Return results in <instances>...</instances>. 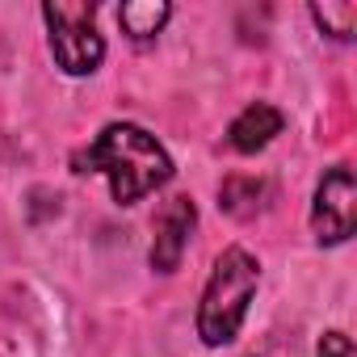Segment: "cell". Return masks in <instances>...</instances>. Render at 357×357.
I'll list each match as a JSON object with an SVG mask.
<instances>
[{"label": "cell", "mask_w": 357, "mask_h": 357, "mask_svg": "<svg viewBox=\"0 0 357 357\" xmlns=\"http://www.w3.org/2000/svg\"><path fill=\"white\" fill-rule=\"evenodd\" d=\"M261 194H265V185L257 181V176H231V181H223V190H219L223 211H231L236 219L257 215V211H261V202H257Z\"/></svg>", "instance_id": "cell-9"}, {"label": "cell", "mask_w": 357, "mask_h": 357, "mask_svg": "<svg viewBox=\"0 0 357 357\" xmlns=\"http://www.w3.org/2000/svg\"><path fill=\"white\" fill-rule=\"evenodd\" d=\"M198 223V211L190 198H168L164 211L155 215V240H151V269L160 273H172L185 257V244H190V231Z\"/></svg>", "instance_id": "cell-5"}, {"label": "cell", "mask_w": 357, "mask_h": 357, "mask_svg": "<svg viewBox=\"0 0 357 357\" xmlns=\"http://www.w3.org/2000/svg\"><path fill=\"white\" fill-rule=\"evenodd\" d=\"M84 168L105 176L118 206H135L139 198H147L160 185H168V176H172L168 151L135 122L105 126L97 135V143L84 151Z\"/></svg>", "instance_id": "cell-1"}, {"label": "cell", "mask_w": 357, "mask_h": 357, "mask_svg": "<svg viewBox=\"0 0 357 357\" xmlns=\"http://www.w3.org/2000/svg\"><path fill=\"white\" fill-rule=\"evenodd\" d=\"M43 17L51 26V55H55V63L68 76L97 72V63L105 55V43H101V34L93 26L97 9L93 5H63V0H55V5H43Z\"/></svg>", "instance_id": "cell-3"}, {"label": "cell", "mask_w": 357, "mask_h": 357, "mask_svg": "<svg viewBox=\"0 0 357 357\" xmlns=\"http://www.w3.org/2000/svg\"><path fill=\"white\" fill-rule=\"evenodd\" d=\"M319 357H353V340L344 332H328L319 340Z\"/></svg>", "instance_id": "cell-10"}, {"label": "cell", "mask_w": 357, "mask_h": 357, "mask_svg": "<svg viewBox=\"0 0 357 357\" xmlns=\"http://www.w3.org/2000/svg\"><path fill=\"white\" fill-rule=\"evenodd\" d=\"M353 223H357V185H353V172L336 164L315 190L311 227L319 244H344L353 236Z\"/></svg>", "instance_id": "cell-4"}, {"label": "cell", "mask_w": 357, "mask_h": 357, "mask_svg": "<svg viewBox=\"0 0 357 357\" xmlns=\"http://www.w3.org/2000/svg\"><path fill=\"white\" fill-rule=\"evenodd\" d=\"M311 17L324 34L349 43L353 30H357V5H349V0H324V5H311Z\"/></svg>", "instance_id": "cell-8"}, {"label": "cell", "mask_w": 357, "mask_h": 357, "mask_svg": "<svg viewBox=\"0 0 357 357\" xmlns=\"http://www.w3.org/2000/svg\"><path fill=\"white\" fill-rule=\"evenodd\" d=\"M168 17H172V9L164 5V0H130V5L118 9V22H122V30H126L135 43L155 38V34L164 30Z\"/></svg>", "instance_id": "cell-7"}, {"label": "cell", "mask_w": 357, "mask_h": 357, "mask_svg": "<svg viewBox=\"0 0 357 357\" xmlns=\"http://www.w3.org/2000/svg\"><path fill=\"white\" fill-rule=\"evenodd\" d=\"M273 135H282V114H278L273 105L257 101V105H248V109L231 122L227 143H231L236 151H261V147L273 143Z\"/></svg>", "instance_id": "cell-6"}, {"label": "cell", "mask_w": 357, "mask_h": 357, "mask_svg": "<svg viewBox=\"0 0 357 357\" xmlns=\"http://www.w3.org/2000/svg\"><path fill=\"white\" fill-rule=\"evenodd\" d=\"M257 282H261V265L252 252L244 248H227L219 261H215V273L202 290V303H198V336L206 344H227L236 340L244 315H248V303L257 294Z\"/></svg>", "instance_id": "cell-2"}]
</instances>
